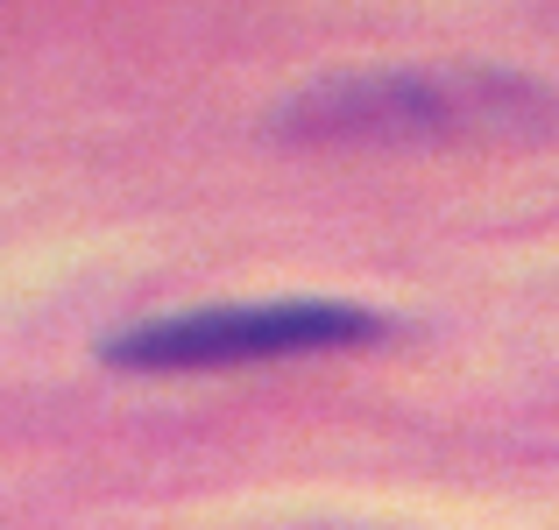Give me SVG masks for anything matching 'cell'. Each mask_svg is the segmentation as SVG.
<instances>
[{
  "instance_id": "cell-1",
  "label": "cell",
  "mask_w": 559,
  "mask_h": 530,
  "mask_svg": "<svg viewBox=\"0 0 559 530\" xmlns=\"http://www.w3.org/2000/svg\"><path fill=\"white\" fill-rule=\"evenodd\" d=\"M376 318L355 304H241V312H191L164 326H135L107 340V361L121 368H241L276 353H319L369 340Z\"/></svg>"
},
{
  "instance_id": "cell-2",
  "label": "cell",
  "mask_w": 559,
  "mask_h": 530,
  "mask_svg": "<svg viewBox=\"0 0 559 530\" xmlns=\"http://www.w3.org/2000/svg\"><path fill=\"white\" fill-rule=\"evenodd\" d=\"M532 85L489 79V71H382V79L326 85L305 107H290V135H447L461 121H503Z\"/></svg>"
}]
</instances>
